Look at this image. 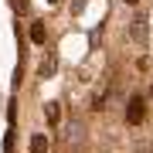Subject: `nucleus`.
Listing matches in <instances>:
<instances>
[{
    "instance_id": "1",
    "label": "nucleus",
    "mask_w": 153,
    "mask_h": 153,
    "mask_svg": "<svg viewBox=\"0 0 153 153\" xmlns=\"http://www.w3.org/2000/svg\"><path fill=\"white\" fill-rule=\"evenodd\" d=\"M126 119H129L133 126H140L143 119H146V102L136 95V99H129V109H126Z\"/></svg>"
},
{
    "instance_id": "6",
    "label": "nucleus",
    "mask_w": 153,
    "mask_h": 153,
    "mask_svg": "<svg viewBox=\"0 0 153 153\" xmlns=\"http://www.w3.org/2000/svg\"><path fill=\"white\" fill-rule=\"evenodd\" d=\"M48 4H55V0H48Z\"/></svg>"
},
{
    "instance_id": "3",
    "label": "nucleus",
    "mask_w": 153,
    "mask_h": 153,
    "mask_svg": "<svg viewBox=\"0 0 153 153\" xmlns=\"http://www.w3.org/2000/svg\"><path fill=\"white\" fill-rule=\"evenodd\" d=\"M44 116H48V123H51V126H58V119H61L58 102H48V105H44Z\"/></svg>"
},
{
    "instance_id": "4",
    "label": "nucleus",
    "mask_w": 153,
    "mask_h": 153,
    "mask_svg": "<svg viewBox=\"0 0 153 153\" xmlns=\"http://www.w3.org/2000/svg\"><path fill=\"white\" fill-rule=\"evenodd\" d=\"M44 38H48V34H44V24H31V41L34 44H44Z\"/></svg>"
},
{
    "instance_id": "2",
    "label": "nucleus",
    "mask_w": 153,
    "mask_h": 153,
    "mask_svg": "<svg viewBox=\"0 0 153 153\" xmlns=\"http://www.w3.org/2000/svg\"><path fill=\"white\" fill-rule=\"evenodd\" d=\"M27 150L31 153H44V150H48V136H44V133H34L31 143H27Z\"/></svg>"
},
{
    "instance_id": "5",
    "label": "nucleus",
    "mask_w": 153,
    "mask_h": 153,
    "mask_svg": "<svg viewBox=\"0 0 153 153\" xmlns=\"http://www.w3.org/2000/svg\"><path fill=\"white\" fill-rule=\"evenodd\" d=\"M126 4H136V0H126Z\"/></svg>"
}]
</instances>
